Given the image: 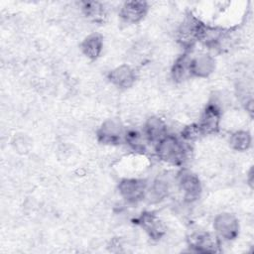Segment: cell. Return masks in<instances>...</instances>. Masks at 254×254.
I'll return each instance as SVG.
<instances>
[{
  "label": "cell",
  "mask_w": 254,
  "mask_h": 254,
  "mask_svg": "<svg viewBox=\"0 0 254 254\" xmlns=\"http://www.w3.org/2000/svg\"><path fill=\"white\" fill-rule=\"evenodd\" d=\"M181 137L167 133L155 144V153L161 161L173 165L182 166L189 158V148Z\"/></svg>",
  "instance_id": "6da1fadb"
},
{
  "label": "cell",
  "mask_w": 254,
  "mask_h": 254,
  "mask_svg": "<svg viewBox=\"0 0 254 254\" xmlns=\"http://www.w3.org/2000/svg\"><path fill=\"white\" fill-rule=\"evenodd\" d=\"M201 21L192 14H188L183 19L177 30V40L182 48L189 53L198 42V32Z\"/></svg>",
  "instance_id": "7a4b0ae2"
},
{
  "label": "cell",
  "mask_w": 254,
  "mask_h": 254,
  "mask_svg": "<svg viewBox=\"0 0 254 254\" xmlns=\"http://www.w3.org/2000/svg\"><path fill=\"white\" fill-rule=\"evenodd\" d=\"M177 185L183 192L185 202L195 201L201 193V184L198 177L187 168L181 169L176 176Z\"/></svg>",
  "instance_id": "3957f363"
},
{
  "label": "cell",
  "mask_w": 254,
  "mask_h": 254,
  "mask_svg": "<svg viewBox=\"0 0 254 254\" xmlns=\"http://www.w3.org/2000/svg\"><path fill=\"white\" fill-rule=\"evenodd\" d=\"M148 183L139 178H124L118 184L119 194L129 203H137L146 196Z\"/></svg>",
  "instance_id": "277c9868"
},
{
  "label": "cell",
  "mask_w": 254,
  "mask_h": 254,
  "mask_svg": "<svg viewBox=\"0 0 254 254\" xmlns=\"http://www.w3.org/2000/svg\"><path fill=\"white\" fill-rule=\"evenodd\" d=\"M222 111L215 101L209 102L200 114L198 126L203 135H212L219 131Z\"/></svg>",
  "instance_id": "5b68a950"
},
{
  "label": "cell",
  "mask_w": 254,
  "mask_h": 254,
  "mask_svg": "<svg viewBox=\"0 0 254 254\" xmlns=\"http://www.w3.org/2000/svg\"><path fill=\"white\" fill-rule=\"evenodd\" d=\"M126 130L116 119L105 120L97 130V140L105 145H119L124 142Z\"/></svg>",
  "instance_id": "8992f818"
},
{
  "label": "cell",
  "mask_w": 254,
  "mask_h": 254,
  "mask_svg": "<svg viewBox=\"0 0 254 254\" xmlns=\"http://www.w3.org/2000/svg\"><path fill=\"white\" fill-rule=\"evenodd\" d=\"M213 228L218 238L230 241L235 239L239 233V222L233 214L223 212L215 216Z\"/></svg>",
  "instance_id": "52a82bcc"
},
{
  "label": "cell",
  "mask_w": 254,
  "mask_h": 254,
  "mask_svg": "<svg viewBox=\"0 0 254 254\" xmlns=\"http://www.w3.org/2000/svg\"><path fill=\"white\" fill-rule=\"evenodd\" d=\"M188 243L195 252L200 253L218 252L220 246V241L216 235L204 231L191 233L188 238Z\"/></svg>",
  "instance_id": "ba28073f"
},
{
  "label": "cell",
  "mask_w": 254,
  "mask_h": 254,
  "mask_svg": "<svg viewBox=\"0 0 254 254\" xmlns=\"http://www.w3.org/2000/svg\"><path fill=\"white\" fill-rule=\"evenodd\" d=\"M149 11L146 1H126L119 10L120 18L127 24H137L142 21Z\"/></svg>",
  "instance_id": "9c48e42d"
},
{
  "label": "cell",
  "mask_w": 254,
  "mask_h": 254,
  "mask_svg": "<svg viewBox=\"0 0 254 254\" xmlns=\"http://www.w3.org/2000/svg\"><path fill=\"white\" fill-rule=\"evenodd\" d=\"M107 77L114 86L121 89H127L134 85L137 79V72L133 66L129 64H121L110 70Z\"/></svg>",
  "instance_id": "30bf717a"
},
{
  "label": "cell",
  "mask_w": 254,
  "mask_h": 254,
  "mask_svg": "<svg viewBox=\"0 0 254 254\" xmlns=\"http://www.w3.org/2000/svg\"><path fill=\"white\" fill-rule=\"evenodd\" d=\"M143 230L154 240H159L166 233V228L161 219L151 211H145L136 219Z\"/></svg>",
  "instance_id": "8fae6325"
},
{
  "label": "cell",
  "mask_w": 254,
  "mask_h": 254,
  "mask_svg": "<svg viewBox=\"0 0 254 254\" xmlns=\"http://www.w3.org/2000/svg\"><path fill=\"white\" fill-rule=\"evenodd\" d=\"M214 58L206 53L198 54L195 57H191L190 60V71L191 76L204 78L209 76L215 69Z\"/></svg>",
  "instance_id": "7c38bea8"
},
{
  "label": "cell",
  "mask_w": 254,
  "mask_h": 254,
  "mask_svg": "<svg viewBox=\"0 0 254 254\" xmlns=\"http://www.w3.org/2000/svg\"><path fill=\"white\" fill-rule=\"evenodd\" d=\"M171 193V184L163 177L155 179L151 185H148L145 198L150 203H159L166 199Z\"/></svg>",
  "instance_id": "4fadbf2b"
},
{
  "label": "cell",
  "mask_w": 254,
  "mask_h": 254,
  "mask_svg": "<svg viewBox=\"0 0 254 254\" xmlns=\"http://www.w3.org/2000/svg\"><path fill=\"white\" fill-rule=\"evenodd\" d=\"M167 133V124L158 116H151L144 123L143 134L149 143L156 144Z\"/></svg>",
  "instance_id": "5bb4252c"
},
{
  "label": "cell",
  "mask_w": 254,
  "mask_h": 254,
  "mask_svg": "<svg viewBox=\"0 0 254 254\" xmlns=\"http://www.w3.org/2000/svg\"><path fill=\"white\" fill-rule=\"evenodd\" d=\"M191 57L189 53H184L177 58L171 68V77L175 82H183L191 76L190 71Z\"/></svg>",
  "instance_id": "9a60e30c"
},
{
  "label": "cell",
  "mask_w": 254,
  "mask_h": 254,
  "mask_svg": "<svg viewBox=\"0 0 254 254\" xmlns=\"http://www.w3.org/2000/svg\"><path fill=\"white\" fill-rule=\"evenodd\" d=\"M82 54L89 60L94 61L99 58L103 50V39L99 34L88 35L80 44Z\"/></svg>",
  "instance_id": "2e32d148"
},
{
  "label": "cell",
  "mask_w": 254,
  "mask_h": 254,
  "mask_svg": "<svg viewBox=\"0 0 254 254\" xmlns=\"http://www.w3.org/2000/svg\"><path fill=\"white\" fill-rule=\"evenodd\" d=\"M82 14L93 23H103L107 18V9L101 2L84 1L80 3Z\"/></svg>",
  "instance_id": "e0dca14e"
},
{
  "label": "cell",
  "mask_w": 254,
  "mask_h": 254,
  "mask_svg": "<svg viewBox=\"0 0 254 254\" xmlns=\"http://www.w3.org/2000/svg\"><path fill=\"white\" fill-rule=\"evenodd\" d=\"M252 137L248 131L245 130H237L233 132L229 137V145L230 147L239 152H243L249 149L251 146Z\"/></svg>",
  "instance_id": "ac0fdd59"
},
{
  "label": "cell",
  "mask_w": 254,
  "mask_h": 254,
  "mask_svg": "<svg viewBox=\"0 0 254 254\" xmlns=\"http://www.w3.org/2000/svg\"><path fill=\"white\" fill-rule=\"evenodd\" d=\"M203 136L197 123H192L185 126L181 131V138L185 142H194Z\"/></svg>",
  "instance_id": "d6986e66"
}]
</instances>
